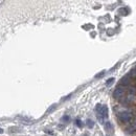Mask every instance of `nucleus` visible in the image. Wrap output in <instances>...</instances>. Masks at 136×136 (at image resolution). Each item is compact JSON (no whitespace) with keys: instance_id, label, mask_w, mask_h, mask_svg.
I'll use <instances>...</instances> for the list:
<instances>
[{"instance_id":"0eeeda50","label":"nucleus","mask_w":136,"mask_h":136,"mask_svg":"<svg viewBox=\"0 0 136 136\" xmlns=\"http://www.w3.org/2000/svg\"><path fill=\"white\" fill-rule=\"evenodd\" d=\"M105 72H106V71H100V73H98V74H96L95 75V79H100V77H103L104 75H105Z\"/></svg>"},{"instance_id":"7ed1b4c3","label":"nucleus","mask_w":136,"mask_h":136,"mask_svg":"<svg viewBox=\"0 0 136 136\" xmlns=\"http://www.w3.org/2000/svg\"><path fill=\"white\" fill-rule=\"evenodd\" d=\"M124 94H125V89L123 87H117L113 92V98L116 99H119L120 98H123Z\"/></svg>"},{"instance_id":"ddd939ff","label":"nucleus","mask_w":136,"mask_h":136,"mask_svg":"<svg viewBox=\"0 0 136 136\" xmlns=\"http://www.w3.org/2000/svg\"><path fill=\"white\" fill-rule=\"evenodd\" d=\"M135 72H136V68H135Z\"/></svg>"},{"instance_id":"9b49d317","label":"nucleus","mask_w":136,"mask_h":136,"mask_svg":"<svg viewBox=\"0 0 136 136\" xmlns=\"http://www.w3.org/2000/svg\"><path fill=\"white\" fill-rule=\"evenodd\" d=\"M62 120H64V122H68L69 120V116H63V118H62Z\"/></svg>"},{"instance_id":"20e7f679","label":"nucleus","mask_w":136,"mask_h":136,"mask_svg":"<svg viewBox=\"0 0 136 136\" xmlns=\"http://www.w3.org/2000/svg\"><path fill=\"white\" fill-rule=\"evenodd\" d=\"M129 84H130V76L129 75L124 76L123 79L120 80V85H123V86H128Z\"/></svg>"},{"instance_id":"39448f33","label":"nucleus","mask_w":136,"mask_h":136,"mask_svg":"<svg viewBox=\"0 0 136 136\" xmlns=\"http://www.w3.org/2000/svg\"><path fill=\"white\" fill-rule=\"evenodd\" d=\"M93 126H94V122H93V120H91V119H88L87 120V127L88 128H93Z\"/></svg>"},{"instance_id":"6e6552de","label":"nucleus","mask_w":136,"mask_h":136,"mask_svg":"<svg viewBox=\"0 0 136 136\" xmlns=\"http://www.w3.org/2000/svg\"><path fill=\"white\" fill-rule=\"evenodd\" d=\"M56 107H57V105H52V106L47 110V112H46V113H47V114H48V113H51V112L54 110V109H56Z\"/></svg>"},{"instance_id":"9d476101","label":"nucleus","mask_w":136,"mask_h":136,"mask_svg":"<svg viewBox=\"0 0 136 136\" xmlns=\"http://www.w3.org/2000/svg\"><path fill=\"white\" fill-rule=\"evenodd\" d=\"M75 124H76V126L80 127V128L83 127V124H82V122H81L80 119H76V120H75Z\"/></svg>"},{"instance_id":"f257e3e1","label":"nucleus","mask_w":136,"mask_h":136,"mask_svg":"<svg viewBox=\"0 0 136 136\" xmlns=\"http://www.w3.org/2000/svg\"><path fill=\"white\" fill-rule=\"evenodd\" d=\"M96 112L99 113V118H107L108 117V107L102 106V105H96L95 108Z\"/></svg>"},{"instance_id":"f8f14e48","label":"nucleus","mask_w":136,"mask_h":136,"mask_svg":"<svg viewBox=\"0 0 136 136\" xmlns=\"http://www.w3.org/2000/svg\"><path fill=\"white\" fill-rule=\"evenodd\" d=\"M1 133H3V130L1 129V128H0V134H1Z\"/></svg>"},{"instance_id":"423d86ee","label":"nucleus","mask_w":136,"mask_h":136,"mask_svg":"<svg viewBox=\"0 0 136 136\" xmlns=\"http://www.w3.org/2000/svg\"><path fill=\"white\" fill-rule=\"evenodd\" d=\"M114 83V77H110V79H108V81L106 82V85L107 86H110V85H112Z\"/></svg>"},{"instance_id":"1a4fd4ad","label":"nucleus","mask_w":136,"mask_h":136,"mask_svg":"<svg viewBox=\"0 0 136 136\" xmlns=\"http://www.w3.org/2000/svg\"><path fill=\"white\" fill-rule=\"evenodd\" d=\"M135 129H136V128H135V126H134V127H133V126H131L130 128H128V129H127V131L129 132V133H132V132H134V131H135Z\"/></svg>"},{"instance_id":"f03ea898","label":"nucleus","mask_w":136,"mask_h":136,"mask_svg":"<svg viewBox=\"0 0 136 136\" xmlns=\"http://www.w3.org/2000/svg\"><path fill=\"white\" fill-rule=\"evenodd\" d=\"M118 118L122 120L124 123H127V122H130L131 118H132V114L128 111H124V112H120L118 114Z\"/></svg>"}]
</instances>
